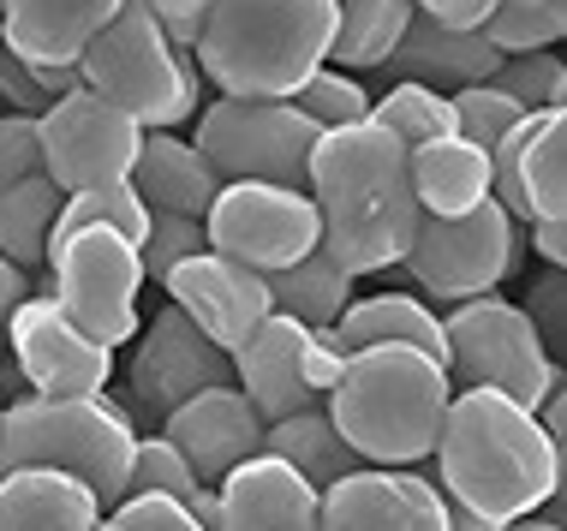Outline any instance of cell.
<instances>
[{
	"instance_id": "cell-1",
	"label": "cell",
	"mask_w": 567,
	"mask_h": 531,
	"mask_svg": "<svg viewBox=\"0 0 567 531\" xmlns=\"http://www.w3.org/2000/svg\"><path fill=\"white\" fill-rule=\"evenodd\" d=\"M317 216H323V246L347 275H389L412 246L419 227V191L406 168V138H394L382 119H347L323 126L311 144V168H305Z\"/></svg>"
},
{
	"instance_id": "cell-2",
	"label": "cell",
	"mask_w": 567,
	"mask_h": 531,
	"mask_svg": "<svg viewBox=\"0 0 567 531\" xmlns=\"http://www.w3.org/2000/svg\"><path fill=\"white\" fill-rule=\"evenodd\" d=\"M449 502L484 513L489 531L519 525L538 502L567 490V448L549 442L544 418L502 388H454L431 448Z\"/></svg>"
},
{
	"instance_id": "cell-3",
	"label": "cell",
	"mask_w": 567,
	"mask_h": 531,
	"mask_svg": "<svg viewBox=\"0 0 567 531\" xmlns=\"http://www.w3.org/2000/svg\"><path fill=\"white\" fill-rule=\"evenodd\" d=\"M449 364L424 346L377 341L352 346L329 388V418L341 424L352 454L371 466H431L442 413H449Z\"/></svg>"
},
{
	"instance_id": "cell-4",
	"label": "cell",
	"mask_w": 567,
	"mask_h": 531,
	"mask_svg": "<svg viewBox=\"0 0 567 531\" xmlns=\"http://www.w3.org/2000/svg\"><path fill=\"white\" fill-rule=\"evenodd\" d=\"M334 0H209L197 72L227 96H293L329 60Z\"/></svg>"
},
{
	"instance_id": "cell-5",
	"label": "cell",
	"mask_w": 567,
	"mask_h": 531,
	"mask_svg": "<svg viewBox=\"0 0 567 531\" xmlns=\"http://www.w3.org/2000/svg\"><path fill=\"white\" fill-rule=\"evenodd\" d=\"M132 442H137V424L109 388L102 394H19L0 413V466H19V460L66 466V472H79L96 490L102 508L126 496Z\"/></svg>"
},
{
	"instance_id": "cell-6",
	"label": "cell",
	"mask_w": 567,
	"mask_h": 531,
	"mask_svg": "<svg viewBox=\"0 0 567 531\" xmlns=\"http://www.w3.org/2000/svg\"><path fill=\"white\" fill-rule=\"evenodd\" d=\"M79 72L90 90L126 108L137 126H186L204 108V72L197 54L179 49L167 30L150 19L144 0H120V12L84 42Z\"/></svg>"
},
{
	"instance_id": "cell-7",
	"label": "cell",
	"mask_w": 567,
	"mask_h": 531,
	"mask_svg": "<svg viewBox=\"0 0 567 531\" xmlns=\"http://www.w3.org/2000/svg\"><path fill=\"white\" fill-rule=\"evenodd\" d=\"M442 364L454 388H502L538 413V400L561 383V358H549L526 305L496 293L454 299L442 316Z\"/></svg>"
},
{
	"instance_id": "cell-8",
	"label": "cell",
	"mask_w": 567,
	"mask_h": 531,
	"mask_svg": "<svg viewBox=\"0 0 567 531\" xmlns=\"http://www.w3.org/2000/svg\"><path fill=\"white\" fill-rule=\"evenodd\" d=\"M30 287L54 293V305L102 346H126L144 323L137 316L144 263H137V246L114 227H72L49 239V263L30 275Z\"/></svg>"
},
{
	"instance_id": "cell-9",
	"label": "cell",
	"mask_w": 567,
	"mask_h": 531,
	"mask_svg": "<svg viewBox=\"0 0 567 531\" xmlns=\"http://www.w3.org/2000/svg\"><path fill=\"white\" fill-rule=\"evenodd\" d=\"M519 246H526L519 221L496 197H484L466 216H419L412 246L394 269L419 287V299L454 305V299H472V293H496L514 275Z\"/></svg>"
},
{
	"instance_id": "cell-10",
	"label": "cell",
	"mask_w": 567,
	"mask_h": 531,
	"mask_svg": "<svg viewBox=\"0 0 567 531\" xmlns=\"http://www.w3.org/2000/svg\"><path fill=\"white\" fill-rule=\"evenodd\" d=\"M192 119V144L221 179H281V186H305L311 144L323 132L293 96H227V90Z\"/></svg>"
},
{
	"instance_id": "cell-11",
	"label": "cell",
	"mask_w": 567,
	"mask_h": 531,
	"mask_svg": "<svg viewBox=\"0 0 567 531\" xmlns=\"http://www.w3.org/2000/svg\"><path fill=\"white\" fill-rule=\"evenodd\" d=\"M227 358H234L239 394L269 424V418L299 413V406H323L347 364V346L334 329H311L287 311H269Z\"/></svg>"
},
{
	"instance_id": "cell-12",
	"label": "cell",
	"mask_w": 567,
	"mask_h": 531,
	"mask_svg": "<svg viewBox=\"0 0 567 531\" xmlns=\"http://www.w3.org/2000/svg\"><path fill=\"white\" fill-rule=\"evenodd\" d=\"M204 233L216 251L269 275V269L293 263V257H305L323 239V216H317L305 186H281V179H221L216 204L204 216Z\"/></svg>"
},
{
	"instance_id": "cell-13",
	"label": "cell",
	"mask_w": 567,
	"mask_h": 531,
	"mask_svg": "<svg viewBox=\"0 0 567 531\" xmlns=\"http://www.w3.org/2000/svg\"><path fill=\"white\" fill-rule=\"evenodd\" d=\"M137 144H144V126L114 108L102 90H66L49 108L37 114V149H42V174L54 179L60 191L79 186H102V179H126L137 162Z\"/></svg>"
},
{
	"instance_id": "cell-14",
	"label": "cell",
	"mask_w": 567,
	"mask_h": 531,
	"mask_svg": "<svg viewBox=\"0 0 567 531\" xmlns=\"http://www.w3.org/2000/svg\"><path fill=\"white\" fill-rule=\"evenodd\" d=\"M7 346L30 394H102L114 376V346L84 335L42 287L7 311Z\"/></svg>"
},
{
	"instance_id": "cell-15",
	"label": "cell",
	"mask_w": 567,
	"mask_h": 531,
	"mask_svg": "<svg viewBox=\"0 0 567 531\" xmlns=\"http://www.w3.org/2000/svg\"><path fill=\"white\" fill-rule=\"evenodd\" d=\"M132 371H126V388H132V406L144 413V424H162L174 413L186 394L209 388V383H227L234 376V358H227V346H216L204 335V329L192 323L186 311L167 299V305L150 316V323H137L132 335Z\"/></svg>"
},
{
	"instance_id": "cell-16",
	"label": "cell",
	"mask_w": 567,
	"mask_h": 531,
	"mask_svg": "<svg viewBox=\"0 0 567 531\" xmlns=\"http://www.w3.org/2000/svg\"><path fill=\"white\" fill-rule=\"evenodd\" d=\"M317 525L323 531H449V496L424 466H371L317 490Z\"/></svg>"
},
{
	"instance_id": "cell-17",
	"label": "cell",
	"mask_w": 567,
	"mask_h": 531,
	"mask_svg": "<svg viewBox=\"0 0 567 531\" xmlns=\"http://www.w3.org/2000/svg\"><path fill=\"white\" fill-rule=\"evenodd\" d=\"M162 287H167V299H174V305L186 311L209 341L227 346V353H234V346L275 311V305H269L264 269L239 263V257H227V251H216V246L179 257V263L162 275Z\"/></svg>"
},
{
	"instance_id": "cell-18",
	"label": "cell",
	"mask_w": 567,
	"mask_h": 531,
	"mask_svg": "<svg viewBox=\"0 0 567 531\" xmlns=\"http://www.w3.org/2000/svg\"><path fill=\"white\" fill-rule=\"evenodd\" d=\"M162 436L186 454L197 478L216 483L227 466H239L245 454L264 448V418H257V406L245 400L239 383L227 376V383H209V388L186 394V400L162 418Z\"/></svg>"
},
{
	"instance_id": "cell-19",
	"label": "cell",
	"mask_w": 567,
	"mask_h": 531,
	"mask_svg": "<svg viewBox=\"0 0 567 531\" xmlns=\"http://www.w3.org/2000/svg\"><path fill=\"white\" fill-rule=\"evenodd\" d=\"M221 531H317V483L257 448L216 478Z\"/></svg>"
},
{
	"instance_id": "cell-20",
	"label": "cell",
	"mask_w": 567,
	"mask_h": 531,
	"mask_svg": "<svg viewBox=\"0 0 567 531\" xmlns=\"http://www.w3.org/2000/svg\"><path fill=\"white\" fill-rule=\"evenodd\" d=\"M102 502L96 490L49 460L0 466V531H96Z\"/></svg>"
},
{
	"instance_id": "cell-21",
	"label": "cell",
	"mask_w": 567,
	"mask_h": 531,
	"mask_svg": "<svg viewBox=\"0 0 567 531\" xmlns=\"http://www.w3.org/2000/svg\"><path fill=\"white\" fill-rule=\"evenodd\" d=\"M502 49L484 37V30H454V24H436L424 12H412L394 54L382 60L389 79H419V84H436V90H460V84H478L496 72Z\"/></svg>"
},
{
	"instance_id": "cell-22",
	"label": "cell",
	"mask_w": 567,
	"mask_h": 531,
	"mask_svg": "<svg viewBox=\"0 0 567 531\" xmlns=\"http://www.w3.org/2000/svg\"><path fill=\"white\" fill-rule=\"evenodd\" d=\"M126 179L150 209H179V216H209L221 191V174L209 168V156L192 138H179V126H144V144H137Z\"/></svg>"
},
{
	"instance_id": "cell-23",
	"label": "cell",
	"mask_w": 567,
	"mask_h": 531,
	"mask_svg": "<svg viewBox=\"0 0 567 531\" xmlns=\"http://www.w3.org/2000/svg\"><path fill=\"white\" fill-rule=\"evenodd\" d=\"M120 0H0V42L19 60H79Z\"/></svg>"
},
{
	"instance_id": "cell-24",
	"label": "cell",
	"mask_w": 567,
	"mask_h": 531,
	"mask_svg": "<svg viewBox=\"0 0 567 531\" xmlns=\"http://www.w3.org/2000/svg\"><path fill=\"white\" fill-rule=\"evenodd\" d=\"M406 168H412V191H419L424 216H466L472 204L489 197V149L460 138V132L412 144Z\"/></svg>"
},
{
	"instance_id": "cell-25",
	"label": "cell",
	"mask_w": 567,
	"mask_h": 531,
	"mask_svg": "<svg viewBox=\"0 0 567 531\" xmlns=\"http://www.w3.org/2000/svg\"><path fill=\"white\" fill-rule=\"evenodd\" d=\"M334 335L341 346H377V341H406V346H424V353L442 358V316L431 311V299L419 293H364V299H347V311L334 316Z\"/></svg>"
},
{
	"instance_id": "cell-26",
	"label": "cell",
	"mask_w": 567,
	"mask_h": 531,
	"mask_svg": "<svg viewBox=\"0 0 567 531\" xmlns=\"http://www.w3.org/2000/svg\"><path fill=\"white\" fill-rule=\"evenodd\" d=\"M264 448L281 454V460L311 478L317 490L359 466V454H352V442L341 436V424L329 418V406H299V413H287V418H269L264 424Z\"/></svg>"
},
{
	"instance_id": "cell-27",
	"label": "cell",
	"mask_w": 567,
	"mask_h": 531,
	"mask_svg": "<svg viewBox=\"0 0 567 531\" xmlns=\"http://www.w3.org/2000/svg\"><path fill=\"white\" fill-rule=\"evenodd\" d=\"M264 281H269V305L275 311L299 316V323H311V329H334V316L347 311L352 281H359V275H347L323 246H311L305 257H293V263L269 269Z\"/></svg>"
},
{
	"instance_id": "cell-28",
	"label": "cell",
	"mask_w": 567,
	"mask_h": 531,
	"mask_svg": "<svg viewBox=\"0 0 567 531\" xmlns=\"http://www.w3.org/2000/svg\"><path fill=\"white\" fill-rule=\"evenodd\" d=\"M406 19H412V0H334L329 60L347 72H377L394 54Z\"/></svg>"
},
{
	"instance_id": "cell-29",
	"label": "cell",
	"mask_w": 567,
	"mask_h": 531,
	"mask_svg": "<svg viewBox=\"0 0 567 531\" xmlns=\"http://www.w3.org/2000/svg\"><path fill=\"white\" fill-rule=\"evenodd\" d=\"M60 197L66 191H60L42 168L12 179V186L0 191V251H7L19 269H30V275L49 263V227H54Z\"/></svg>"
},
{
	"instance_id": "cell-30",
	"label": "cell",
	"mask_w": 567,
	"mask_h": 531,
	"mask_svg": "<svg viewBox=\"0 0 567 531\" xmlns=\"http://www.w3.org/2000/svg\"><path fill=\"white\" fill-rule=\"evenodd\" d=\"M72 227H114V233H126L132 246H137V239H144V227H150V204L137 197L132 179H102V186H79V191L60 197L49 239L72 233Z\"/></svg>"
},
{
	"instance_id": "cell-31",
	"label": "cell",
	"mask_w": 567,
	"mask_h": 531,
	"mask_svg": "<svg viewBox=\"0 0 567 531\" xmlns=\"http://www.w3.org/2000/svg\"><path fill=\"white\" fill-rule=\"evenodd\" d=\"M371 119H382V126H389L394 138H406V149H412V144H424V138L454 132V102H449V90H436V84L389 79V90L371 96Z\"/></svg>"
},
{
	"instance_id": "cell-32",
	"label": "cell",
	"mask_w": 567,
	"mask_h": 531,
	"mask_svg": "<svg viewBox=\"0 0 567 531\" xmlns=\"http://www.w3.org/2000/svg\"><path fill=\"white\" fill-rule=\"evenodd\" d=\"M484 37L502 54H526V49H556L567 37V0H496L484 19Z\"/></svg>"
},
{
	"instance_id": "cell-33",
	"label": "cell",
	"mask_w": 567,
	"mask_h": 531,
	"mask_svg": "<svg viewBox=\"0 0 567 531\" xmlns=\"http://www.w3.org/2000/svg\"><path fill=\"white\" fill-rule=\"evenodd\" d=\"M489 84L508 90L519 108H567V66L556 49H526V54H502Z\"/></svg>"
},
{
	"instance_id": "cell-34",
	"label": "cell",
	"mask_w": 567,
	"mask_h": 531,
	"mask_svg": "<svg viewBox=\"0 0 567 531\" xmlns=\"http://www.w3.org/2000/svg\"><path fill=\"white\" fill-rule=\"evenodd\" d=\"M293 102L317 119V126H347V119L371 114V90H364V79L347 72V66H334V60H323V66L293 90Z\"/></svg>"
},
{
	"instance_id": "cell-35",
	"label": "cell",
	"mask_w": 567,
	"mask_h": 531,
	"mask_svg": "<svg viewBox=\"0 0 567 531\" xmlns=\"http://www.w3.org/2000/svg\"><path fill=\"white\" fill-rule=\"evenodd\" d=\"M126 490H167V496H179V502H197L204 496V478L192 472V460L179 454L167 436H137L132 442V472H126Z\"/></svg>"
},
{
	"instance_id": "cell-36",
	"label": "cell",
	"mask_w": 567,
	"mask_h": 531,
	"mask_svg": "<svg viewBox=\"0 0 567 531\" xmlns=\"http://www.w3.org/2000/svg\"><path fill=\"white\" fill-rule=\"evenodd\" d=\"M209 233H204V216H179V209H150V227L137 239V263H144V281H162L179 257L204 251Z\"/></svg>"
},
{
	"instance_id": "cell-37",
	"label": "cell",
	"mask_w": 567,
	"mask_h": 531,
	"mask_svg": "<svg viewBox=\"0 0 567 531\" xmlns=\"http://www.w3.org/2000/svg\"><path fill=\"white\" fill-rule=\"evenodd\" d=\"M449 102H454V132H460V138H472V144H484V149L496 144L519 114H532V108H519L508 90H496L489 79L449 90Z\"/></svg>"
},
{
	"instance_id": "cell-38",
	"label": "cell",
	"mask_w": 567,
	"mask_h": 531,
	"mask_svg": "<svg viewBox=\"0 0 567 531\" xmlns=\"http://www.w3.org/2000/svg\"><path fill=\"white\" fill-rule=\"evenodd\" d=\"M109 531H197V513L167 490H126L120 502L102 508Z\"/></svg>"
},
{
	"instance_id": "cell-39",
	"label": "cell",
	"mask_w": 567,
	"mask_h": 531,
	"mask_svg": "<svg viewBox=\"0 0 567 531\" xmlns=\"http://www.w3.org/2000/svg\"><path fill=\"white\" fill-rule=\"evenodd\" d=\"M526 316H532V329H538V341L549 346V358H561V346H567V275L556 263H544V275L532 281Z\"/></svg>"
},
{
	"instance_id": "cell-40",
	"label": "cell",
	"mask_w": 567,
	"mask_h": 531,
	"mask_svg": "<svg viewBox=\"0 0 567 531\" xmlns=\"http://www.w3.org/2000/svg\"><path fill=\"white\" fill-rule=\"evenodd\" d=\"M37 168H42V149H37V114L7 108V114H0V191H7L12 179L37 174Z\"/></svg>"
},
{
	"instance_id": "cell-41",
	"label": "cell",
	"mask_w": 567,
	"mask_h": 531,
	"mask_svg": "<svg viewBox=\"0 0 567 531\" xmlns=\"http://www.w3.org/2000/svg\"><path fill=\"white\" fill-rule=\"evenodd\" d=\"M144 7H150V19L179 42V49H197V30H204L209 0H144Z\"/></svg>"
},
{
	"instance_id": "cell-42",
	"label": "cell",
	"mask_w": 567,
	"mask_h": 531,
	"mask_svg": "<svg viewBox=\"0 0 567 531\" xmlns=\"http://www.w3.org/2000/svg\"><path fill=\"white\" fill-rule=\"evenodd\" d=\"M0 96H7V108H19V114H42V108H49V96L37 90L30 66L12 49H0Z\"/></svg>"
},
{
	"instance_id": "cell-43",
	"label": "cell",
	"mask_w": 567,
	"mask_h": 531,
	"mask_svg": "<svg viewBox=\"0 0 567 531\" xmlns=\"http://www.w3.org/2000/svg\"><path fill=\"white\" fill-rule=\"evenodd\" d=\"M489 7H496V0H412V12H424V19H436V24H454V30H484Z\"/></svg>"
},
{
	"instance_id": "cell-44",
	"label": "cell",
	"mask_w": 567,
	"mask_h": 531,
	"mask_svg": "<svg viewBox=\"0 0 567 531\" xmlns=\"http://www.w3.org/2000/svg\"><path fill=\"white\" fill-rule=\"evenodd\" d=\"M519 233H526L532 246H538L544 263L567 269V216H532V221H519Z\"/></svg>"
},
{
	"instance_id": "cell-45",
	"label": "cell",
	"mask_w": 567,
	"mask_h": 531,
	"mask_svg": "<svg viewBox=\"0 0 567 531\" xmlns=\"http://www.w3.org/2000/svg\"><path fill=\"white\" fill-rule=\"evenodd\" d=\"M24 293H30V269H19L7 251H0V323H7V311L19 305Z\"/></svg>"
},
{
	"instance_id": "cell-46",
	"label": "cell",
	"mask_w": 567,
	"mask_h": 531,
	"mask_svg": "<svg viewBox=\"0 0 567 531\" xmlns=\"http://www.w3.org/2000/svg\"><path fill=\"white\" fill-rule=\"evenodd\" d=\"M0 358H7V323H0Z\"/></svg>"
},
{
	"instance_id": "cell-47",
	"label": "cell",
	"mask_w": 567,
	"mask_h": 531,
	"mask_svg": "<svg viewBox=\"0 0 567 531\" xmlns=\"http://www.w3.org/2000/svg\"><path fill=\"white\" fill-rule=\"evenodd\" d=\"M0 413H7V383H0Z\"/></svg>"
}]
</instances>
